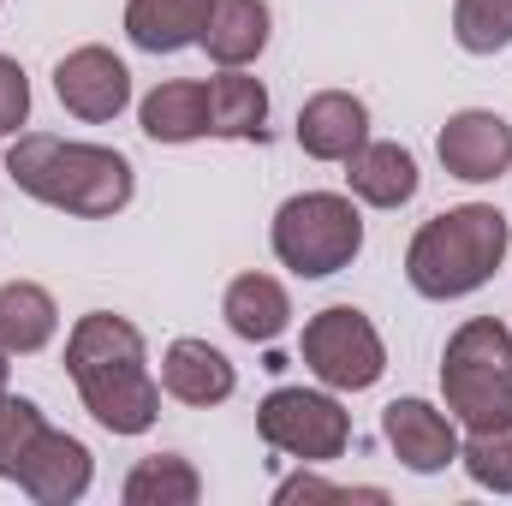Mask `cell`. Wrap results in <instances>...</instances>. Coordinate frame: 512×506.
Listing matches in <instances>:
<instances>
[{
  "label": "cell",
  "mask_w": 512,
  "mask_h": 506,
  "mask_svg": "<svg viewBox=\"0 0 512 506\" xmlns=\"http://www.w3.org/2000/svg\"><path fill=\"white\" fill-rule=\"evenodd\" d=\"M66 376L84 411L108 435H149L161 417V381L149 376V346L137 322L114 310H90L66 334Z\"/></svg>",
  "instance_id": "obj_1"
},
{
  "label": "cell",
  "mask_w": 512,
  "mask_h": 506,
  "mask_svg": "<svg viewBox=\"0 0 512 506\" xmlns=\"http://www.w3.org/2000/svg\"><path fill=\"white\" fill-rule=\"evenodd\" d=\"M60 334V304L36 280H6L0 286V346L12 358H36Z\"/></svg>",
  "instance_id": "obj_20"
},
{
  "label": "cell",
  "mask_w": 512,
  "mask_h": 506,
  "mask_svg": "<svg viewBox=\"0 0 512 506\" xmlns=\"http://www.w3.org/2000/svg\"><path fill=\"white\" fill-rule=\"evenodd\" d=\"M54 96H60V108H66L72 120L108 126V120H120L131 108V72L114 48L84 42V48L60 54V66H54Z\"/></svg>",
  "instance_id": "obj_8"
},
{
  "label": "cell",
  "mask_w": 512,
  "mask_h": 506,
  "mask_svg": "<svg viewBox=\"0 0 512 506\" xmlns=\"http://www.w3.org/2000/svg\"><path fill=\"white\" fill-rule=\"evenodd\" d=\"M298 358L304 370L334 387V393H370L387 376V346L376 334V322L358 304H328L304 322L298 334Z\"/></svg>",
  "instance_id": "obj_7"
},
{
  "label": "cell",
  "mask_w": 512,
  "mask_h": 506,
  "mask_svg": "<svg viewBox=\"0 0 512 506\" xmlns=\"http://www.w3.org/2000/svg\"><path fill=\"white\" fill-rule=\"evenodd\" d=\"M256 435L280 459L334 465L352 447V411L334 399V387H274L256 405Z\"/></svg>",
  "instance_id": "obj_6"
},
{
  "label": "cell",
  "mask_w": 512,
  "mask_h": 506,
  "mask_svg": "<svg viewBox=\"0 0 512 506\" xmlns=\"http://www.w3.org/2000/svg\"><path fill=\"white\" fill-rule=\"evenodd\" d=\"M120 501L126 506H197L203 501V477H197V465L185 453H149V459L131 465Z\"/></svg>",
  "instance_id": "obj_21"
},
{
  "label": "cell",
  "mask_w": 512,
  "mask_h": 506,
  "mask_svg": "<svg viewBox=\"0 0 512 506\" xmlns=\"http://www.w3.org/2000/svg\"><path fill=\"white\" fill-rule=\"evenodd\" d=\"M512 251V221L495 203H459L435 221H423L405 245V280L429 304L471 298L495 280V268Z\"/></svg>",
  "instance_id": "obj_3"
},
{
  "label": "cell",
  "mask_w": 512,
  "mask_h": 506,
  "mask_svg": "<svg viewBox=\"0 0 512 506\" xmlns=\"http://www.w3.org/2000/svg\"><path fill=\"white\" fill-rule=\"evenodd\" d=\"M90 483H96V459H90V447H84L78 435H66V429H42V441L30 447V459H24V471H18V489L36 506L84 501Z\"/></svg>",
  "instance_id": "obj_11"
},
{
  "label": "cell",
  "mask_w": 512,
  "mask_h": 506,
  "mask_svg": "<svg viewBox=\"0 0 512 506\" xmlns=\"http://www.w3.org/2000/svg\"><path fill=\"white\" fill-rule=\"evenodd\" d=\"M24 120H30V78L12 54H0V137H12Z\"/></svg>",
  "instance_id": "obj_25"
},
{
  "label": "cell",
  "mask_w": 512,
  "mask_h": 506,
  "mask_svg": "<svg viewBox=\"0 0 512 506\" xmlns=\"http://www.w3.org/2000/svg\"><path fill=\"white\" fill-rule=\"evenodd\" d=\"M209 137L227 143H268V90L245 66H221L209 84Z\"/></svg>",
  "instance_id": "obj_15"
},
{
  "label": "cell",
  "mask_w": 512,
  "mask_h": 506,
  "mask_svg": "<svg viewBox=\"0 0 512 506\" xmlns=\"http://www.w3.org/2000/svg\"><path fill=\"white\" fill-rule=\"evenodd\" d=\"M137 126L149 143H197L209 137V90L197 78H167L137 102Z\"/></svg>",
  "instance_id": "obj_16"
},
{
  "label": "cell",
  "mask_w": 512,
  "mask_h": 506,
  "mask_svg": "<svg viewBox=\"0 0 512 506\" xmlns=\"http://www.w3.org/2000/svg\"><path fill=\"white\" fill-rule=\"evenodd\" d=\"M268 245L274 262L292 268L298 280H328L340 268H352L364 251V215L346 191H298L274 209L268 221Z\"/></svg>",
  "instance_id": "obj_4"
},
{
  "label": "cell",
  "mask_w": 512,
  "mask_h": 506,
  "mask_svg": "<svg viewBox=\"0 0 512 506\" xmlns=\"http://www.w3.org/2000/svg\"><path fill=\"white\" fill-rule=\"evenodd\" d=\"M6 381H12V352H6V346H0V399H6V393H12V387H6Z\"/></svg>",
  "instance_id": "obj_27"
},
{
  "label": "cell",
  "mask_w": 512,
  "mask_h": 506,
  "mask_svg": "<svg viewBox=\"0 0 512 506\" xmlns=\"http://www.w3.org/2000/svg\"><path fill=\"white\" fill-rule=\"evenodd\" d=\"M161 393L191 405V411H209V405H227L239 393V370H233V358L221 346L185 334V340H173L161 352Z\"/></svg>",
  "instance_id": "obj_12"
},
{
  "label": "cell",
  "mask_w": 512,
  "mask_h": 506,
  "mask_svg": "<svg viewBox=\"0 0 512 506\" xmlns=\"http://www.w3.org/2000/svg\"><path fill=\"white\" fill-rule=\"evenodd\" d=\"M346 495H358V489L322 483V477H310V471H298V477H286V483L274 489V501H280V506H292V501H346Z\"/></svg>",
  "instance_id": "obj_26"
},
{
  "label": "cell",
  "mask_w": 512,
  "mask_h": 506,
  "mask_svg": "<svg viewBox=\"0 0 512 506\" xmlns=\"http://www.w3.org/2000/svg\"><path fill=\"white\" fill-rule=\"evenodd\" d=\"M268 30H274L268 0H215L197 48H203L215 66H256L262 48H268Z\"/></svg>",
  "instance_id": "obj_17"
},
{
  "label": "cell",
  "mask_w": 512,
  "mask_h": 506,
  "mask_svg": "<svg viewBox=\"0 0 512 506\" xmlns=\"http://www.w3.org/2000/svg\"><path fill=\"white\" fill-rule=\"evenodd\" d=\"M441 399L465 429L512 417V328L495 316H471L453 328L441 352Z\"/></svg>",
  "instance_id": "obj_5"
},
{
  "label": "cell",
  "mask_w": 512,
  "mask_h": 506,
  "mask_svg": "<svg viewBox=\"0 0 512 506\" xmlns=\"http://www.w3.org/2000/svg\"><path fill=\"white\" fill-rule=\"evenodd\" d=\"M215 0H126V36L143 54H179L203 42Z\"/></svg>",
  "instance_id": "obj_18"
},
{
  "label": "cell",
  "mask_w": 512,
  "mask_h": 506,
  "mask_svg": "<svg viewBox=\"0 0 512 506\" xmlns=\"http://www.w3.org/2000/svg\"><path fill=\"white\" fill-rule=\"evenodd\" d=\"M459 465H465V477H471L477 489L512 495V417L471 429V435L459 441Z\"/></svg>",
  "instance_id": "obj_22"
},
{
  "label": "cell",
  "mask_w": 512,
  "mask_h": 506,
  "mask_svg": "<svg viewBox=\"0 0 512 506\" xmlns=\"http://www.w3.org/2000/svg\"><path fill=\"white\" fill-rule=\"evenodd\" d=\"M382 435L411 477H435V471L459 465V423L429 399H393L382 411Z\"/></svg>",
  "instance_id": "obj_10"
},
{
  "label": "cell",
  "mask_w": 512,
  "mask_h": 506,
  "mask_svg": "<svg viewBox=\"0 0 512 506\" xmlns=\"http://www.w3.org/2000/svg\"><path fill=\"white\" fill-rule=\"evenodd\" d=\"M435 155H441L447 179L495 185V179H507V167H512V126L495 108H459L441 126V137H435Z\"/></svg>",
  "instance_id": "obj_9"
},
{
  "label": "cell",
  "mask_w": 512,
  "mask_h": 506,
  "mask_svg": "<svg viewBox=\"0 0 512 506\" xmlns=\"http://www.w3.org/2000/svg\"><path fill=\"white\" fill-rule=\"evenodd\" d=\"M6 173L24 197L78 221H114L137 197V173L120 149L54 137V131H18V143L6 149Z\"/></svg>",
  "instance_id": "obj_2"
},
{
  "label": "cell",
  "mask_w": 512,
  "mask_h": 506,
  "mask_svg": "<svg viewBox=\"0 0 512 506\" xmlns=\"http://www.w3.org/2000/svg\"><path fill=\"white\" fill-rule=\"evenodd\" d=\"M453 42L477 60L512 48V0H453Z\"/></svg>",
  "instance_id": "obj_23"
},
{
  "label": "cell",
  "mask_w": 512,
  "mask_h": 506,
  "mask_svg": "<svg viewBox=\"0 0 512 506\" xmlns=\"http://www.w3.org/2000/svg\"><path fill=\"white\" fill-rule=\"evenodd\" d=\"M370 143V108L352 90H316L298 108V149L310 161H346L352 149Z\"/></svg>",
  "instance_id": "obj_13"
},
{
  "label": "cell",
  "mask_w": 512,
  "mask_h": 506,
  "mask_svg": "<svg viewBox=\"0 0 512 506\" xmlns=\"http://www.w3.org/2000/svg\"><path fill=\"white\" fill-rule=\"evenodd\" d=\"M42 429H48V417H42L36 399H24V393L0 399V477L6 483H18V471H24L30 447L42 441Z\"/></svg>",
  "instance_id": "obj_24"
},
{
  "label": "cell",
  "mask_w": 512,
  "mask_h": 506,
  "mask_svg": "<svg viewBox=\"0 0 512 506\" xmlns=\"http://www.w3.org/2000/svg\"><path fill=\"white\" fill-rule=\"evenodd\" d=\"M221 316H227V328H233L239 340L274 346V340L292 328V298H286V286H280L274 274H239V280L227 286V298H221Z\"/></svg>",
  "instance_id": "obj_19"
},
{
  "label": "cell",
  "mask_w": 512,
  "mask_h": 506,
  "mask_svg": "<svg viewBox=\"0 0 512 506\" xmlns=\"http://www.w3.org/2000/svg\"><path fill=\"white\" fill-rule=\"evenodd\" d=\"M346 185H352V197L370 203V209H405V203L417 197L423 173H417V155H411L405 143L370 137L364 149L346 155Z\"/></svg>",
  "instance_id": "obj_14"
}]
</instances>
